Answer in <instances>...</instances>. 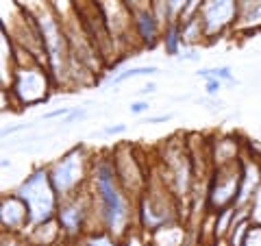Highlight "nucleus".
<instances>
[{"label": "nucleus", "mask_w": 261, "mask_h": 246, "mask_svg": "<svg viewBox=\"0 0 261 246\" xmlns=\"http://www.w3.org/2000/svg\"><path fill=\"white\" fill-rule=\"evenodd\" d=\"M89 192L94 199L96 231H107L120 240L137 225V201L118 181L111 153L94 155Z\"/></svg>", "instance_id": "1"}, {"label": "nucleus", "mask_w": 261, "mask_h": 246, "mask_svg": "<svg viewBox=\"0 0 261 246\" xmlns=\"http://www.w3.org/2000/svg\"><path fill=\"white\" fill-rule=\"evenodd\" d=\"M92 163H94V155H89L85 146L79 144V146H72L68 153H63L50 166H46L50 181L61 201L87 190L89 177H92Z\"/></svg>", "instance_id": "2"}, {"label": "nucleus", "mask_w": 261, "mask_h": 246, "mask_svg": "<svg viewBox=\"0 0 261 246\" xmlns=\"http://www.w3.org/2000/svg\"><path fill=\"white\" fill-rule=\"evenodd\" d=\"M53 89H57V85L46 65L29 63V65H15L5 92L9 94L11 103L18 109H29L39 103H46L50 98Z\"/></svg>", "instance_id": "3"}, {"label": "nucleus", "mask_w": 261, "mask_h": 246, "mask_svg": "<svg viewBox=\"0 0 261 246\" xmlns=\"http://www.w3.org/2000/svg\"><path fill=\"white\" fill-rule=\"evenodd\" d=\"M15 194L27 203L31 227L48 223V220L57 218V209H59V194H57L55 185L48 175V168H35L24 181L15 187ZM29 227V229H31Z\"/></svg>", "instance_id": "4"}, {"label": "nucleus", "mask_w": 261, "mask_h": 246, "mask_svg": "<svg viewBox=\"0 0 261 246\" xmlns=\"http://www.w3.org/2000/svg\"><path fill=\"white\" fill-rule=\"evenodd\" d=\"M57 223L68 242L83 240L87 233L96 231V214H94V199L89 187L74 196H68L59 203L57 209Z\"/></svg>", "instance_id": "5"}, {"label": "nucleus", "mask_w": 261, "mask_h": 246, "mask_svg": "<svg viewBox=\"0 0 261 246\" xmlns=\"http://www.w3.org/2000/svg\"><path fill=\"white\" fill-rule=\"evenodd\" d=\"M111 157H113V166H116L118 181L122 183V187L126 190L130 199L137 201L144 194L146 187H148L150 170L146 168L144 159L135 153L133 146H128V144L116 146V149L111 151Z\"/></svg>", "instance_id": "6"}, {"label": "nucleus", "mask_w": 261, "mask_h": 246, "mask_svg": "<svg viewBox=\"0 0 261 246\" xmlns=\"http://www.w3.org/2000/svg\"><path fill=\"white\" fill-rule=\"evenodd\" d=\"M240 161L233 163V166L211 170L205 192V211L216 214L220 209L235 205L240 194Z\"/></svg>", "instance_id": "7"}, {"label": "nucleus", "mask_w": 261, "mask_h": 246, "mask_svg": "<svg viewBox=\"0 0 261 246\" xmlns=\"http://www.w3.org/2000/svg\"><path fill=\"white\" fill-rule=\"evenodd\" d=\"M200 22L207 42L235 33L238 24V0H202Z\"/></svg>", "instance_id": "8"}, {"label": "nucleus", "mask_w": 261, "mask_h": 246, "mask_svg": "<svg viewBox=\"0 0 261 246\" xmlns=\"http://www.w3.org/2000/svg\"><path fill=\"white\" fill-rule=\"evenodd\" d=\"M0 225H3V233L9 237H22L29 231V207L15 192L5 194L0 199Z\"/></svg>", "instance_id": "9"}, {"label": "nucleus", "mask_w": 261, "mask_h": 246, "mask_svg": "<svg viewBox=\"0 0 261 246\" xmlns=\"http://www.w3.org/2000/svg\"><path fill=\"white\" fill-rule=\"evenodd\" d=\"M130 22H133V35H135V44L137 48H154L161 44L163 37V24L159 18L152 13L150 5L137 7L130 11Z\"/></svg>", "instance_id": "10"}, {"label": "nucleus", "mask_w": 261, "mask_h": 246, "mask_svg": "<svg viewBox=\"0 0 261 246\" xmlns=\"http://www.w3.org/2000/svg\"><path fill=\"white\" fill-rule=\"evenodd\" d=\"M209 157H211V168H224L238 163L242 157L240 151V139L235 135H220L216 137L209 146Z\"/></svg>", "instance_id": "11"}, {"label": "nucleus", "mask_w": 261, "mask_h": 246, "mask_svg": "<svg viewBox=\"0 0 261 246\" xmlns=\"http://www.w3.org/2000/svg\"><path fill=\"white\" fill-rule=\"evenodd\" d=\"M22 237L31 246H65V242H68L65 240V235H63V231H61L59 223H57V218L48 220V223L31 227Z\"/></svg>", "instance_id": "12"}, {"label": "nucleus", "mask_w": 261, "mask_h": 246, "mask_svg": "<svg viewBox=\"0 0 261 246\" xmlns=\"http://www.w3.org/2000/svg\"><path fill=\"white\" fill-rule=\"evenodd\" d=\"M261 31V0H238V24L235 33L250 35Z\"/></svg>", "instance_id": "13"}, {"label": "nucleus", "mask_w": 261, "mask_h": 246, "mask_svg": "<svg viewBox=\"0 0 261 246\" xmlns=\"http://www.w3.org/2000/svg\"><path fill=\"white\" fill-rule=\"evenodd\" d=\"M150 244L152 246H185L187 244V231H185V225L172 223V225H166L157 229V231L150 233Z\"/></svg>", "instance_id": "14"}, {"label": "nucleus", "mask_w": 261, "mask_h": 246, "mask_svg": "<svg viewBox=\"0 0 261 246\" xmlns=\"http://www.w3.org/2000/svg\"><path fill=\"white\" fill-rule=\"evenodd\" d=\"M161 46H163V53L168 57H178L183 51V35H181V24L172 22L163 29V37H161Z\"/></svg>", "instance_id": "15"}, {"label": "nucleus", "mask_w": 261, "mask_h": 246, "mask_svg": "<svg viewBox=\"0 0 261 246\" xmlns=\"http://www.w3.org/2000/svg\"><path fill=\"white\" fill-rule=\"evenodd\" d=\"M159 68L157 65H135V68H124L122 72H116L111 77V85L118 87L122 85L124 81H130V79H137V77H150V75H157Z\"/></svg>", "instance_id": "16"}, {"label": "nucleus", "mask_w": 261, "mask_h": 246, "mask_svg": "<svg viewBox=\"0 0 261 246\" xmlns=\"http://www.w3.org/2000/svg\"><path fill=\"white\" fill-rule=\"evenodd\" d=\"M235 220V205L224 207L214 214V237H226Z\"/></svg>", "instance_id": "17"}, {"label": "nucleus", "mask_w": 261, "mask_h": 246, "mask_svg": "<svg viewBox=\"0 0 261 246\" xmlns=\"http://www.w3.org/2000/svg\"><path fill=\"white\" fill-rule=\"evenodd\" d=\"M198 77L202 79H218V81H222V83H235V77H233V70H231V65H216V68H202L196 72Z\"/></svg>", "instance_id": "18"}, {"label": "nucleus", "mask_w": 261, "mask_h": 246, "mask_svg": "<svg viewBox=\"0 0 261 246\" xmlns=\"http://www.w3.org/2000/svg\"><path fill=\"white\" fill-rule=\"evenodd\" d=\"M120 246H150V233L135 225L124 237H120Z\"/></svg>", "instance_id": "19"}, {"label": "nucleus", "mask_w": 261, "mask_h": 246, "mask_svg": "<svg viewBox=\"0 0 261 246\" xmlns=\"http://www.w3.org/2000/svg\"><path fill=\"white\" fill-rule=\"evenodd\" d=\"M85 246H120V240L107 231H92L83 237Z\"/></svg>", "instance_id": "20"}, {"label": "nucleus", "mask_w": 261, "mask_h": 246, "mask_svg": "<svg viewBox=\"0 0 261 246\" xmlns=\"http://www.w3.org/2000/svg\"><path fill=\"white\" fill-rule=\"evenodd\" d=\"M248 211H250L252 225H259L261 227V185L257 187V192L252 194V199L248 203Z\"/></svg>", "instance_id": "21"}, {"label": "nucleus", "mask_w": 261, "mask_h": 246, "mask_svg": "<svg viewBox=\"0 0 261 246\" xmlns=\"http://www.w3.org/2000/svg\"><path fill=\"white\" fill-rule=\"evenodd\" d=\"M126 125H124V122H118V125H107V127H105L102 131H100V133H98V135H105V137H116V135H122V133H126Z\"/></svg>", "instance_id": "22"}, {"label": "nucleus", "mask_w": 261, "mask_h": 246, "mask_svg": "<svg viewBox=\"0 0 261 246\" xmlns=\"http://www.w3.org/2000/svg\"><path fill=\"white\" fill-rule=\"evenodd\" d=\"M163 3L168 5V9H170V13H172V18L178 22V18H181V13H183L185 5H187V0H163Z\"/></svg>", "instance_id": "23"}, {"label": "nucleus", "mask_w": 261, "mask_h": 246, "mask_svg": "<svg viewBox=\"0 0 261 246\" xmlns=\"http://www.w3.org/2000/svg\"><path fill=\"white\" fill-rule=\"evenodd\" d=\"M244 246H261V227L259 225H252L250 233L246 237V244Z\"/></svg>", "instance_id": "24"}, {"label": "nucleus", "mask_w": 261, "mask_h": 246, "mask_svg": "<svg viewBox=\"0 0 261 246\" xmlns=\"http://www.w3.org/2000/svg\"><path fill=\"white\" fill-rule=\"evenodd\" d=\"M220 89H222V81H218V79H207L205 81V92L207 96H218L220 94Z\"/></svg>", "instance_id": "25"}, {"label": "nucleus", "mask_w": 261, "mask_h": 246, "mask_svg": "<svg viewBox=\"0 0 261 246\" xmlns=\"http://www.w3.org/2000/svg\"><path fill=\"white\" fill-rule=\"evenodd\" d=\"M87 116V111L83 109V107H72V111L65 116V120H63V125H72V122H76V120H83Z\"/></svg>", "instance_id": "26"}, {"label": "nucleus", "mask_w": 261, "mask_h": 246, "mask_svg": "<svg viewBox=\"0 0 261 246\" xmlns=\"http://www.w3.org/2000/svg\"><path fill=\"white\" fill-rule=\"evenodd\" d=\"M130 113H133V116H142V113H146L150 109V103L148 101H133L130 103Z\"/></svg>", "instance_id": "27"}, {"label": "nucleus", "mask_w": 261, "mask_h": 246, "mask_svg": "<svg viewBox=\"0 0 261 246\" xmlns=\"http://www.w3.org/2000/svg\"><path fill=\"white\" fill-rule=\"evenodd\" d=\"M72 111V107H59V109H53V111H48L44 113V120H55V118H65L68 113Z\"/></svg>", "instance_id": "28"}, {"label": "nucleus", "mask_w": 261, "mask_h": 246, "mask_svg": "<svg viewBox=\"0 0 261 246\" xmlns=\"http://www.w3.org/2000/svg\"><path fill=\"white\" fill-rule=\"evenodd\" d=\"M178 59H181V61H198L200 57L196 55V51H194L192 46H185L183 51H181V55H178Z\"/></svg>", "instance_id": "29"}, {"label": "nucleus", "mask_w": 261, "mask_h": 246, "mask_svg": "<svg viewBox=\"0 0 261 246\" xmlns=\"http://www.w3.org/2000/svg\"><path fill=\"white\" fill-rule=\"evenodd\" d=\"M174 118V113H161V116H150L148 120H146V125H166V122H170Z\"/></svg>", "instance_id": "30"}, {"label": "nucleus", "mask_w": 261, "mask_h": 246, "mask_svg": "<svg viewBox=\"0 0 261 246\" xmlns=\"http://www.w3.org/2000/svg\"><path fill=\"white\" fill-rule=\"evenodd\" d=\"M154 92H157V83H152V81H148V83L140 89L142 96H148V94H154Z\"/></svg>", "instance_id": "31"}, {"label": "nucleus", "mask_w": 261, "mask_h": 246, "mask_svg": "<svg viewBox=\"0 0 261 246\" xmlns=\"http://www.w3.org/2000/svg\"><path fill=\"white\" fill-rule=\"evenodd\" d=\"M124 3H126V7H128V9L133 11V9H137V7H144V5H148L150 0H124Z\"/></svg>", "instance_id": "32"}, {"label": "nucleus", "mask_w": 261, "mask_h": 246, "mask_svg": "<svg viewBox=\"0 0 261 246\" xmlns=\"http://www.w3.org/2000/svg\"><path fill=\"white\" fill-rule=\"evenodd\" d=\"M24 129H27V125H15V127H9V129H5V131H3V137L13 135V133H20V131H24Z\"/></svg>", "instance_id": "33"}, {"label": "nucleus", "mask_w": 261, "mask_h": 246, "mask_svg": "<svg viewBox=\"0 0 261 246\" xmlns=\"http://www.w3.org/2000/svg\"><path fill=\"white\" fill-rule=\"evenodd\" d=\"M209 246H231V242H228L226 237H214V240L209 242Z\"/></svg>", "instance_id": "34"}, {"label": "nucleus", "mask_w": 261, "mask_h": 246, "mask_svg": "<svg viewBox=\"0 0 261 246\" xmlns=\"http://www.w3.org/2000/svg\"><path fill=\"white\" fill-rule=\"evenodd\" d=\"M65 246H85L83 240H74V242H65Z\"/></svg>", "instance_id": "35"}]
</instances>
